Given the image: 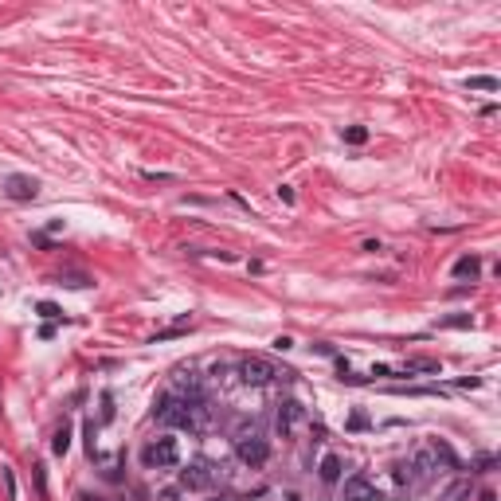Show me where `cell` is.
Wrapping results in <instances>:
<instances>
[{"label":"cell","mask_w":501,"mask_h":501,"mask_svg":"<svg viewBox=\"0 0 501 501\" xmlns=\"http://www.w3.org/2000/svg\"><path fill=\"white\" fill-rule=\"evenodd\" d=\"M278 376H290V372H278V365L267 360V356H247L243 365H239V380H243L247 388H267Z\"/></svg>","instance_id":"obj_1"},{"label":"cell","mask_w":501,"mask_h":501,"mask_svg":"<svg viewBox=\"0 0 501 501\" xmlns=\"http://www.w3.org/2000/svg\"><path fill=\"white\" fill-rule=\"evenodd\" d=\"M235 454H239V462L247 466H263L270 458V447L263 435H255V431H243L239 439H235Z\"/></svg>","instance_id":"obj_2"},{"label":"cell","mask_w":501,"mask_h":501,"mask_svg":"<svg viewBox=\"0 0 501 501\" xmlns=\"http://www.w3.org/2000/svg\"><path fill=\"white\" fill-rule=\"evenodd\" d=\"M220 478V470L208 462V458H196V462L184 466V474H181V486L184 489H208L212 482Z\"/></svg>","instance_id":"obj_3"},{"label":"cell","mask_w":501,"mask_h":501,"mask_svg":"<svg viewBox=\"0 0 501 501\" xmlns=\"http://www.w3.org/2000/svg\"><path fill=\"white\" fill-rule=\"evenodd\" d=\"M145 462L149 466H176L181 462V442L172 439V435H161L157 442H149V451H145Z\"/></svg>","instance_id":"obj_4"},{"label":"cell","mask_w":501,"mask_h":501,"mask_svg":"<svg viewBox=\"0 0 501 501\" xmlns=\"http://www.w3.org/2000/svg\"><path fill=\"white\" fill-rule=\"evenodd\" d=\"M4 196L16 200V204H28V200H36V196H39V184L32 181V176H20V172H16V176L4 181Z\"/></svg>","instance_id":"obj_5"},{"label":"cell","mask_w":501,"mask_h":501,"mask_svg":"<svg viewBox=\"0 0 501 501\" xmlns=\"http://www.w3.org/2000/svg\"><path fill=\"white\" fill-rule=\"evenodd\" d=\"M157 419L161 423H169V427H188V404L184 400H161L157 404Z\"/></svg>","instance_id":"obj_6"},{"label":"cell","mask_w":501,"mask_h":501,"mask_svg":"<svg viewBox=\"0 0 501 501\" xmlns=\"http://www.w3.org/2000/svg\"><path fill=\"white\" fill-rule=\"evenodd\" d=\"M345 501H376V486L365 474H353L345 482Z\"/></svg>","instance_id":"obj_7"},{"label":"cell","mask_w":501,"mask_h":501,"mask_svg":"<svg viewBox=\"0 0 501 501\" xmlns=\"http://www.w3.org/2000/svg\"><path fill=\"white\" fill-rule=\"evenodd\" d=\"M302 419V404H294V400H286V404H278V435L286 439L294 431V423Z\"/></svg>","instance_id":"obj_8"},{"label":"cell","mask_w":501,"mask_h":501,"mask_svg":"<svg viewBox=\"0 0 501 501\" xmlns=\"http://www.w3.org/2000/svg\"><path fill=\"white\" fill-rule=\"evenodd\" d=\"M478 274H482V258L478 255H462L458 263H454V278H470L474 282Z\"/></svg>","instance_id":"obj_9"},{"label":"cell","mask_w":501,"mask_h":501,"mask_svg":"<svg viewBox=\"0 0 501 501\" xmlns=\"http://www.w3.org/2000/svg\"><path fill=\"white\" fill-rule=\"evenodd\" d=\"M337 478H341V458H337V454H325V458H321V482H337Z\"/></svg>","instance_id":"obj_10"},{"label":"cell","mask_w":501,"mask_h":501,"mask_svg":"<svg viewBox=\"0 0 501 501\" xmlns=\"http://www.w3.org/2000/svg\"><path fill=\"white\" fill-rule=\"evenodd\" d=\"M51 451H55V454H67V451H71V427H67V423L55 431V439H51Z\"/></svg>","instance_id":"obj_11"},{"label":"cell","mask_w":501,"mask_h":501,"mask_svg":"<svg viewBox=\"0 0 501 501\" xmlns=\"http://www.w3.org/2000/svg\"><path fill=\"white\" fill-rule=\"evenodd\" d=\"M470 325H474V318H470V314H451V318L439 321V329H470Z\"/></svg>","instance_id":"obj_12"},{"label":"cell","mask_w":501,"mask_h":501,"mask_svg":"<svg viewBox=\"0 0 501 501\" xmlns=\"http://www.w3.org/2000/svg\"><path fill=\"white\" fill-rule=\"evenodd\" d=\"M407 372H439V360H431V356H411V360H407Z\"/></svg>","instance_id":"obj_13"},{"label":"cell","mask_w":501,"mask_h":501,"mask_svg":"<svg viewBox=\"0 0 501 501\" xmlns=\"http://www.w3.org/2000/svg\"><path fill=\"white\" fill-rule=\"evenodd\" d=\"M470 498V482H454L447 493H442V501H466Z\"/></svg>","instance_id":"obj_14"},{"label":"cell","mask_w":501,"mask_h":501,"mask_svg":"<svg viewBox=\"0 0 501 501\" xmlns=\"http://www.w3.org/2000/svg\"><path fill=\"white\" fill-rule=\"evenodd\" d=\"M345 141H349V145H365L368 130H365V125H349V130H345Z\"/></svg>","instance_id":"obj_15"},{"label":"cell","mask_w":501,"mask_h":501,"mask_svg":"<svg viewBox=\"0 0 501 501\" xmlns=\"http://www.w3.org/2000/svg\"><path fill=\"white\" fill-rule=\"evenodd\" d=\"M466 86H470V90H498V79H489V74H474Z\"/></svg>","instance_id":"obj_16"},{"label":"cell","mask_w":501,"mask_h":501,"mask_svg":"<svg viewBox=\"0 0 501 501\" xmlns=\"http://www.w3.org/2000/svg\"><path fill=\"white\" fill-rule=\"evenodd\" d=\"M0 470H4V486H8V501L16 498V478H12V470H8V466H0Z\"/></svg>","instance_id":"obj_17"},{"label":"cell","mask_w":501,"mask_h":501,"mask_svg":"<svg viewBox=\"0 0 501 501\" xmlns=\"http://www.w3.org/2000/svg\"><path fill=\"white\" fill-rule=\"evenodd\" d=\"M39 314H43V318H63L59 306H51V302H39Z\"/></svg>","instance_id":"obj_18"},{"label":"cell","mask_w":501,"mask_h":501,"mask_svg":"<svg viewBox=\"0 0 501 501\" xmlns=\"http://www.w3.org/2000/svg\"><path fill=\"white\" fill-rule=\"evenodd\" d=\"M278 200H282V204H294V188H286V184H282V188H278Z\"/></svg>","instance_id":"obj_19"},{"label":"cell","mask_w":501,"mask_h":501,"mask_svg":"<svg viewBox=\"0 0 501 501\" xmlns=\"http://www.w3.org/2000/svg\"><path fill=\"white\" fill-rule=\"evenodd\" d=\"M274 349H278V353H286V349H294V337H278V341H274Z\"/></svg>","instance_id":"obj_20"},{"label":"cell","mask_w":501,"mask_h":501,"mask_svg":"<svg viewBox=\"0 0 501 501\" xmlns=\"http://www.w3.org/2000/svg\"><path fill=\"white\" fill-rule=\"evenodd\" d=\"M482 501H498V498H493V493H482Z\"/></svg>","instance_id":"obj_21"}]
</instances>
